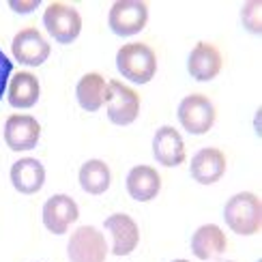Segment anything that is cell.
<instances>
[{"mask_svg":"<svg viewBox=\"0 0 262 262\" xmlns=\"http://www.w3.org/2000/svg\"><path fill=\"white\" fill-rule=\"evenodd\" d=\"M224 220L232 232L252 236L262 228V202L256 193L241 191L226 202Z\"/></svg>","mask_w":262,"mask_h":262,"instance_id":"obj_1","label":"cell"},{"mask_svg":"<svg viewBox=\"0 0 262 262\" xmlns=\"http://www.w3.org/2000/svg\"><path fill=\"white\" fill-rule=\"evenodd\" d=\"M116 67L127 80L146 84L157 71V56L146 43H127L116 54Z\"/></svg>","mask_w":262,"mask_h":262,"instance_id":"obj_2","label":"cell"},{"mask_svg":"<svg viewBox=\"0 0 262 262\" xmlns=\"http://www.w3.org/2000/svg\"><path fill=\"white\" fill-rule=\"evenodd\" d=\"M105 105H107V118L114 125H131L140 114V95L125 86L123 82L112 80L107 82L105 93Z\"/></svg>","mask_w":262,"mask_h":262,"instance_id":"obj_3","label":"cell"},{"mask_svg":"<svg viewBox=\"0 0 262 262\" xmlns=\"http://www.w3.org/2000/svg\"><path fill=\"white\" fill-rule=\"evenodd\" d=\"M43 24L58 43H73L82 30V17L67 3H50L43 13Z\"/></svg>","mask_w":262,"mask_h":262,"instance_id":"obj_4","label":"cell"},{"mask_svg":"<svg viewBox=\"0 0 262 262\" xmlns=\"http://www.w3.org/2000/svg\"><path fill=\"white\" fill-rule=\"evenodd\" d=\"M67 252L71 262H105L107 243L97 228L80 226L69 238Z\"/></svg>","mask_w":262,"mask_h":262,"instance_id":"obj_5","label":"cell"},{"mask_svg":"<svg viewBox=\"0 0 262 262\" xmlns=\"http://www.w3.org/2000/svg\"><path fill=\"white\" fill-rule=\"evenodd\" d=\"M179 121L189 134L202 136L215 123V105L204 95H187L179 105Z\"/></svg>","mask_w":262,"mask_h":262,"instance_id":"obj_6","label":"cell"},{"mask_svg":"<svg viewBox=\"0 0 262 262\" xmlns=\"http://www.w3.org/2000/svg\"><path fill=\"white\" fill-rule=\"evenodd\" d=\"M148 7L142 0H118L110 9V28L118 37H131L146 26Z\"/></svg>","mask_w":262,"mask_h":262,"instance_id":"obj_7","label":"cell"},{"mask_svg":"<svg viewBox=\"0 0 262 262\" xmlns=\"http://www.w3.org/2000/svg\"><path fill=\"white\" fill-rule=\"evenodd\" d=\"M11 48H13L15 60L26 64V67H39V64H43L50 56V43L37 28L19 30L13 43H11Z\"/></svg>","mask_w":262,"mask_h":262,"instance_id":"obj_8","label":"cell"},{"mask_svg":"<svg viewBox=\"0 0 262 262\" xmlns=\"http://www.w3.org/2000/svg\"><path fill=\"white\" fill-rule=\"evenodd\" d=\"M41 136V127L37 118L26 114H13L5 123V142L11 150H30L37 146Z\"/></svg>","mask_w":262,"mask_h":262,"instance_id":"obj_9","label":"cell"},{"mask_svg":"<svg viewBox=\"0 0 262 262\" xmlns=\"http://www.w3.org/2000/svg\"><path fill=\"white\" fill-rule=\"evenodd\" d=\"M78 217H80L78 204L73 202V198H69L64 193L52 195L46 202V206H43V224L54 234H64Z\"/></svg>","mask_w":262,"mask_h":262,"instance_id":"obj_10","label":"cell"},{"mask_svg":"<svg viewBox=\"0 0 262 262\" xmlns=\"http://www.w3.org/2000/svg\"><path fill=\"white\" fill-rule=\"evenodd\" d=\"M152 155L166 168L181 166L185 161V142L179 131L170 125L157 129L155 138H152Z\"/></svg>","mask_w":262,"mask_h":262,"instance_id":"obj_11","label":"cell"},{"mask_svg":"<svg viewBox=\"0 0 262 262\" xmlns=\"http://www.w3.org/2000/svg\"><path fill=\"white\" fill-rule=\"evenodd\" d=\"M105 228H107V232L112 234L114 256H129L138 247L140 230H138V224L131 220L129 215H125V213L110 215L105 220Z\"/></svg>","mask_w":262,"mask_h":262,"instance_id":"obj_12","label":"cell"},{"mask_svg":"<svg viewBox=\"0 0 262 262\" xmlns=\"http://www.w3.org/2000/svg\"><path fill=\"white\" fill-rule=\"evenodd\" d=\"M187 69L191 73L193 80L198 82H209L213 78H217V73L222 71V54L213 43H198L187 60Z\"/></svg>","mask_w":262,"mask_h":262,"instance_id":"obj_13","label":"cell"},{"mask_svg":"<svg viewBox=\"0 0 262 262\" xmlns=\"http://www.w3.org/2000/svg\"><path fill=\"white\" fill-rule=\"evenodd\" d=\"M226 172V155L220 148H202L191 159V177L200 185L217 183Z\"/></svg>","mask_w":262,"mask_h":262,"instance_id":"obj_14","label":"cell"},{"mask_svg":"<svg viewBox=\"0 0 262 262\" xmlns=\"http://www.w3.org/2000/svg\"><path fill=\"white\" fill-rule=\"evenodd\" d=\"M11 183L19 193H37L46 183V168L39 159L24 157L15 161L13 168H11Z\"/></svg>","mask_w":262,"mask_h":262,"instance_id":"obj_15","label":"cell"},{"mask_svg":"<svg viewBox=\"0 0 262 262\" xmlns=\"http://www.w3.org/2000/svg\"><path fill=\"white\" fill-rule=\"evenodd\" d=\"M226 247H228V238L222 228L215 224H206L198 228L191 236V252L200 260H211L222 256L226 252Z\"/></svg>","mask_w":262,"mask_h":262,"instance_id":"obj_16","label":"cell"},{"mask_svg":"<svg viewBox=\"0 0 262 262\" xmlns=\"http://www.w3.org/2000/svg\"><path fill=\"white\" fill-rule=\"evenodd\" d=\"M161 189L159 172L150 166H136L127 177V191L138 202L152 200Z\"/></svg>","mask_w":262,"mask_h":262,"instance_id":"obj_17","label":"cell"},{"mask_svg":"<svg viewBox=\"0 0 262 262\" xmlns=\"http://www.w3.org/2000/svg\"><path fill=\"white\" fill-rule=\"evenodd\" d=\"M105 93H107V82L99 73H86L84 78L78 82V103L84 107L86 112H97L105 103Z\"/></svg>","mask_w":262,"mask_h":262,"instance_id":"obj_18","label":"cell"},{"mask_svg":"<svg viewBox=\"0 0 262 262\" xmlns=\"http://www.w3.org/2000/svg\"><path fill=\"white\" fill-rule=\"evenodd\" d=\"M39 80L28 71H19L9 84V103L13 107H32L39 99Z\"/></svg>","mask_w":262,"mask_h":262,"instance_id":"obj_19","label":"cell"},{"mask_svg":"<svg viewBox=\"0 0 262 262\" xmlns=\"http://www.w3.org/2000/svg\"><path fill=\"white\" fill-rule=\"evenodd\" d=\"M80 185L86 193L99 195L110 187V168L101 159H91L80 168Z\"/></svg>","mask_w":262,"mask_h":262,"instance_id":"obj_20","label":"cell"},{"mask_svg":"<svg viewBox=\"0 0 262 262\" xmlns=\"http://www.w3.org/2000/svg\"><path fill=\"white\" fill-rule=\"evenodd\" d=\"M243 24L254 35L262 32V3L260 0H252V3H247L243 7Z\"/></svg>","mask_w":262,"mask_h":262,"instance_id":"obj_21","label":"cell"},{"mask_svg":"<svg viewBox=\"0 0 262 262\" xmlns=\"http://www.w3.org/2000/svg\"><path fill=\"white\" fill-rule=\"evenodd\" d=\"M11 71H13V64H11V60L5 56V52L0 50V99H3V95H5Z\"/></svg>","mask_w":262,"mask_h":262,"instance_id":"obj_22","label":"cell"},{"mask_svg":"<svg viewBox=\"0 0 262 262\" xmlns=\"http://www.w3.org/2000/svg\"><path fill=\"white\" fill-rule=\"evenodd\" d=\"M9 7L17 11V13H30V11H35L39 7V0H28V3H19V0H11Z\"/></svg>","mask_w":262,"mask_h":262,"instance_id":"obj_23","label":"cell"},{"mask_svg":"<svg viewBox=\"0 0 262 262\" xmlns=\"http://www.w3.org/2000/svg\"><path fill=\"white\" fill-rule=\"evenodd\" d=\"M174 262H189V260H174Z\"/></svg>","mask_w":262,"mask_h":262,"instance_id":"obj_24","label":"cell"},{"mask_svg":"<svg viewBox=\"0 0 262 262\" xmlns=\"http://www.w3.org/2000/svg\"><path fill=\"white\" fill-rule=\"evenodd\" d=\"M226 262H232V260H226Z\"/></svg>","mask_w":262,"mask_h":262,"instance_id":"obj_25","label":"cell"}]
</instances>
